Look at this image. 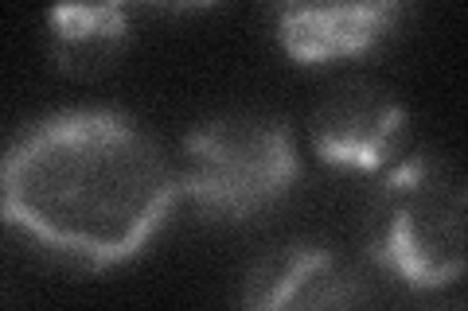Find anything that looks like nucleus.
Instances as JSON below:
<instances>
[{
	"instance_id": "f257e3e1",
	"label": "nucleus",
	"mask_w": 468,
	"mask_h": 311,
	"mask_svg": "<svg viewBox=\"0 0 468 311\" xmlns=\"http://www.w3.org/2000/svg\"><path fill=\"white\" fill-rule=\"evenodd\" d=\"M180 199L160 144L117 109H58L0 156V214L75 269H113L149 245Z\"/></svg>"
},
{
	"instance_id": "f03ea898",
	"label": "nucleus",
	"mask_w": 468,
	"mask_h": 311,
	"mask_svg": "<svg viewBox=\"0 0 468 311\" xmlns=\"http://www.w3.org/2000/svg\"><path fill=\"white\" fill-rule=\"evenodd\" d=\"M464 180L441 156L399 160L371 199V257L410 288H445L464 273Z\"/></svg>"
},
{
	"instance_id": "7ed1b4c3",
	"label": "nucleus",
	"mask_w": 468,
	"mask_h": 311,
	"mask_svg": "<svg viewBox=\"0 0 468 311\" xmlns=\"http://www.w3.org/2000/svg\"><path fill=\"white\" fill-rule=\"evenodd\" d=\"M297 175L301 156L285 121L230 113L184 140L180 195L211 222H254L285 202Z\"/></svg>"
},
{
	"instance_id": "20e7f679",
	"label": "nucleus",
	"mask_w": 468,
	"mask_h": 311,
	"mask_svg": "<svg viewBox=\"0 0 468 311\" xmlns=\"http://www.w3.org/2000/svg\"><path fill=\"white\" fill-rule=\"evenodd\" d=\"M406 106L375 82H344L313 113V148L332 168L378 171L402 156Z\"/></svg>"
},
{
	"instance_id": "39448f33",
	"label": "nucleus",
	"mask_w": 468,
	"mask_h": 311,
	"mask_svg": "<svg viewBox=\"0 0 468 311\" xmlns=\"http://www.w3.org/2000/svg\"><path fill=\"white\" fill-rule=\"evenodd\" d=\"M363 280L324 245L292 242L261 254L242 288V311H359Z\"/></svg>"
},
{
	"instance_id": "423d86ee",
	"label": "nucleus",
	"mask_w": 468,
	"mask_h": 311,
	"mask_svg": "<svg viewBox=\"0 0 468 311\" xmlns=\"http://www.w3.org/2000/svg\"><path fill=\"white\" fill-rule=\"evenodd\" d=\"M406 16L394 0L371 5H285L277 8V39L289 58L320 67L332 58H351L378 47Z\"/></svg>"
},
{
	"instance_id": "0eeeda50",
	"label": "nucleus",
	"mask_w": 468,
	"mask_h": 311,
	"mask_svg": "<svg viewBox=\"0 0 468 311\" xmlns=\"http://www.w3.org/2000/svg\"><path fill=\"white\" fill-rule=\"evenodd\" d=\"M48 32L58 70L79 78L110 70L129 47V16L122 5H58L48 16Z\"/></svg>"
}]
</instances>
